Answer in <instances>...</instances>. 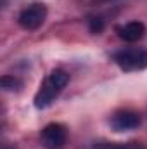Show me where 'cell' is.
Instances as JSON below:
<instances>
[{
  "instance_id": "6da1fadb",
  "label": "cell",
  "mask_w": 147,
  "mask_h": 149,
  "mask_svg": "<svg viewBox=\"0 0 147 149\" xmlns=\"http://www.w3.org/2000/svg\"><path fill=\"white\" fill-rule=\"evenodd\" d=\"M69 81V74L64 70H54L49 74L43 83L40 85L37 95H35V108L37 109H45L49 108L64 90V87Z\"/></svg>"
},
{
  "instance_id": "7a4b0ae2",
  "label": "cell",
  "mask_w": 147,
  "mask_h": 149,
  "mask_svg": "<svg viewBox=\"0 0 147 149\" xmlns=\"http://www.w3.org/2000/svg\"><path fill=\"white\" fill-rule=\"evenodd\" d=\"M112 61L123 71H139L147 68V50L139 47L121 49L112 54Z\"/></svg>"
},
{
  "instance_id": "3957f363",
  "label": "cell",
  "mask_w": 147,
  "mask_h": 149,
  "mask_svg": "<svg viewBox=\"0 0 147 149\" xmlns=\"http://www.w3.org/2000/svg\"><path fill=\"white\" fill-rule=\"evenodd\" d=\"M45 17H47V7L43 3H31L28 7H24L19 16H17V23L21 28L28 30V31H33L38 30L43 23H45Z\"/></svg>"
},
{
  "instance_id": "277c9868",
  "label": "cell",
  "mask_w": 147,
  "mask_h": 149,
  "mask_svg": "<svg viewBox=\"0 0 147 149\" xmlns=\"http://www.w3.org/2000/svg\"><path fill=\"white\" fill-rule=\"evenodd\" d=\"M45 149H64L68 142V130L61 123H49L40 134Z\"/></svg>"
},
{
  "instance_id": "5b68a950",
  "label": "cell",
  "mask_w": 147,
  "mask_h": 149,
  "mask_svg": "<svg viewBox=\"0 0 147 149\" xmlns=\"http://www.w3.org/2000/svg\"><path fill=\"white\" fill-rule=\"evenodd\" d=\"M140 114L132 109H121L116 111L111 116V127L116 132H126V130H133L140 125Z\"/></svg>"
},
{
  "instance_id": "8992f818",
  "label": "cell",
  "mask_w": 147,
  "mask_h": 149,
  "mask_svg": "<svg viewBox=\"0 0 147 149\" xmlns=\"http://www.w3.org/2000/svg\"><path fill=\"white\" fill-rule=\"evenodd\" d=\"M116 33L118 37L125 42H139L146 33V26L140 21H130L126 24L116 26Z\"/></svg>"
},
{
  "instance_id": "52a82bcc",
  "label": "cell",
  "mask_w": 147,
  "mask_h": 149,
  "mask_svg": "<svg viewBox=\"0 0 147 149\" xmlns=\"http://www.w3.org/2000/svg\"><path fill=\"white\" fill-rule=\"evenodd\" d=\"M87 149H144V146L140 142H126V144H121V142H101V144L88 146Z\"/></svg>"
},
{
  "instance_id": "ba28073f",
  "label": "cell",
  "mask_w": 147,
  "mask_h": 149,
  "mask_svg": "<svg viewBox=\"0 0 147 149\" xmlns=\"http://www.w3.org/2000/svg\"><path fill=\"white\" fill-rule=\"evenodd\" d=\"M88 30H90L92 33H95V35L102 33V30H104V19H101V17H90V21H88Z\"/></svg>"
},
{
  "instance_id": "9c48e42d",
  "label": "cell",
  "mask_w": 147,
  "mask_h": 149,
  "mask_svg": "<svg viewBox=\"0 0 147 149\" xmlns=\"http://www.w3.org/2000/svg\"><path fill=\"white\" fill-rule=\"evenodd\" d=\"M19 87H21V81L17 78H14V76H3L2 78V88H5V90H16Z\"/></svg>"
},
{
  "instance_id": "30bf717a",
  "label": "cell",
  "mask_w": 147,
  "mask_h": 149,
  "mask_svg": "<svg viewBox=\"0 0 147 149\" xmlns=\"http://www.w3.org/2000/svg\"><path fill=\"white\" fill-rule=\"evenodd\" d=\"M87 5H101V3H107V2H114V0H81Z\"/></svg>"
}]
</instances>
